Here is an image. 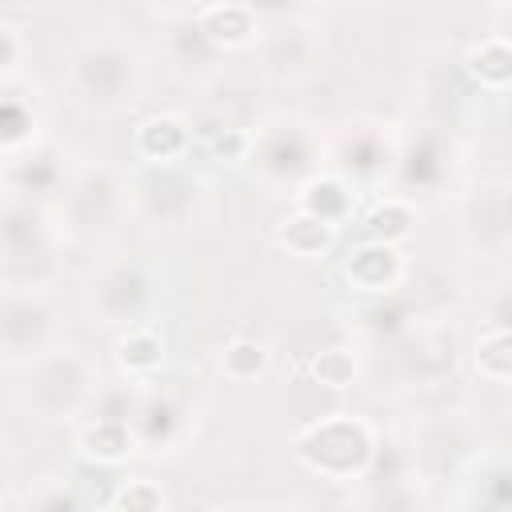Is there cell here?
Segmentation results:
<instances>
[{"label": "cell", "mask_w": 512, "mask_h": 512, "mask_svg": "<svg viewBox=\"0 0 512 512\" xmlns=\"http://www.w3.org/2000/svg\"><path fill=\"white\" fill-rule=\"evenodd\" d=\"M64 84L72 100L88 112H120L144 92V60L120 36H92L72 48Z\"/></svg>", "instance_id": "obj_1"}, {"label": "cell", "mask_w": 512, "mask_h": 512, "mask_svg": "<svg viewBox=\"0 0 512 512\" xmlns=\"http://www.w3.org/2000/svg\"><path fill=\"white\" fill-rule=\"evenodd\" d=\"M96 388L100 380L80 352L52 348L28 364L24 384L16 388V400L32 420L56 424V420H76L84 408H92Z\"/></svg>", "instance_id": "obj_2"}, {"label": "cell", "mask_w": 512, "mask_h": 512, "mask_svg": "<svg viewBox=\"0 0 512 512\" xmlns=\"http://www.w3.org/2000/svg\"><path fill=\"white\" fill-rule=\"evenodd\" d=\"M292 448L296 460L324 480H360L376 452V432L352 412H324L296 432Z\"/></svg>", "instance_id": "obj_3"}, {"label": "cell", "mask_w": 512, "mask_h": 512, "mask_svg": "<svg viewBox=\"0 0 512 512\" xmlns=\"http://www.w3.org/2000/svg\"><path fill=\"white\" fill-rule=\"evenodd\" d=\"M128 208L156 232H184L204 216V184L176 164H148L128 184Z\"/></svg>", "instance_id": "obj_4"}, {"label": "cell", "mask_w": 512, "mask_h": 512, "mask_svg": "<svg viewBox=\"0 0 512 512\" xmlns=\"http://www.w3.org/2000/svg\"><path fill=\"white\" fill-rule=\"evenodd\" d=\"M320 156H324V148H320L316 132L296 116L268 120L248 144L252 172L268 188H280V192H296L300 184H308L320 172Z\"/></svg>", "instance_id": "obj_5"}, {"label": "cell", "mask_w": 512, "mask_h": 512, "mask_svg": "<svg viewBox=\"0 0 512 512\" xmlns=\"http://www.w3.org/2000/svg\"><path fill=\"white\" fill-rule=\"evenodd\" d=\"M156 304V276L140 260H108L84 284V316L100 328L144 324Z\"/></svg>", "instance_id": "obj_6"}, {"label": "cell", "mask_w": 512, "mask_h": 512, "mask_svg": "<svg viewBox=\"0 0 512 512\" xmlns=\"http://www.w3.org/2000/svg\"><path fill=\"white\" fill-rule=\"evenodd\" d=\"M60 332V312L44 288H20L4 284V304H0V348L8 368H28L36 356L56 348Z\"/></svg>", "instance_id": "obj_7"}, {"label": "cell", "mask_w": 512, "mask_h": 512, "mask_svg": "<svg viewBox=\"0 0 512 512\" xmlns=\"http://www.w3.org/2000/svg\"><path fill=\"white\" fill-rule=\"evenodd\" d=\"M0 236H4V284H16L28 268L32 272L28 288H44L40 268L52 264V248H56V232L48 224L44 204L24 200V196H8Z\"/></svg>", "instance_id": "obj_8"}, {"label": "cell", "mask_w": 512, "mask_h": 512, "mask_svg": "<svg viewBox=\"0 0 512 512\" xmlns=\"http://www.w3.org/2000/svg\"><path fill=\"white\" fill-rule=\"evenodd\" d=\"M328 160L336 168V176H344L348 184H372L384 172L396 168L400 160V144L388 132V124L376 120H352L344 124L332 144H328Z\"/></svg>", "instance_id": "obj_9"}, {"label": "cell", "mask_w": 512, "mask_h": 512, "mask_svg": "<svg viewBox=\"0 0 512 512\" xmlns=\"http://www.w3.org/2000/svg\"><path fill=\"white\" fill-rule=\"evenodd\" d=\"M460 236L476 256H508L512 252V184L488 180L472 188L460 204Z\"/></svg>", "instance_id": "obj_10"}, {"label": "cell", "mask_w": 512, "mask_h": 512, "mask_svg": "<svg viewBox=\"0 0 512 512\" xmlns=\"http://www.w3.org/2000/svg\"><path fill=\"white\" fill-rule=\"evenodd\" d=\"M476 452V432L460 412H436L412 432V464L424 476H444Z\"/></svg>", "instance_id": "obj_11"}, {"label": "cell", "mask_w": 512, "mask_h": 512, "mask_svg": "<svg viewBox=\"0 0 512 512\" xmlns=\"http://www.w3.org/2000/svg\"><path fill=\"white\" fill-rule=\"evenodd\" d=\"M344 276L364 296H388L404 280V256L388 240H368L348 256Z\"/></svg>", "instance_id": "obj_12"}, {"label": "cell", "mask_w": 512, "mask_h": 512, "mask_svg": "<svg viewBox=\"0 0 512 512\" xmlns=\"http://www.w3.org/2000/svg\"><path fill=\"white\" fill-rule=\"evenodd\" d=\"M56 192H68L64 180V164L56 152L44 148H28L24 156L12 152L8 156V196H24V200H48Z\"/></svg>", "instance_id": "obj_13"}, {"label": "cell", "mask_w": 512, "mask_h": 512, "mask_svg": "<svg viewBox=\"0 0 512 512\" xmlns=\"http://www.w3.org/2000/svg\"><path fill=\"white\" fill-rule=\"evenodd\" d=\"M120 196H128V192H124V184L116 180L112 168H88V172H80L68 184V196L64 200H68V216L76 224L96 228V224H104L112 216V208L120 204Z\"/></svg>", "instance_id": "obj_14"}, {"label": "cell", "mask_w": 512, "mask_h": 512, "mask_svg": "<svg viewBox=\"0 0 512 512\" xmlns=\"http://www.w3.org/2000/svg\"><path fill=\"white\" fill-rule=\"evenodd\" d=\"M188 428V408L168 396V392H144L136 416H132V432H136V444H144L148 452H164L172 448Z\"/></svg>", "instance_id": "obj_15"}, {"label": "cell", "mask_w": 512, "mask_h": 512, "mask_svg": "<svg viewBox=\"0 0 512 512\" xmlns=\"http://www.w3.org/2000/svg\"><path fill=\"white\" fill-rule=\"evenodd\" d=\"M344 340V328H340V320L332 316V312H324V308H296L292 316H284V324H280V344L292 352V356H300V360H312L316 352H324V348H332V344H340Z\"/></svg>", "instance_id": "obj_16"}, {"label": "cell", "mask_w": 512, "mask_h": 512, "mask_svg": "<svg viewBox=\"0 0 512 512\" xmlns=\"http://www.w3.org/2000/svg\"><path fill=\"white\" fill-rule=\"evenodd\" d=\"M220 48L208 40V32L200 28L196 16H184V20H172L168 36H164V60L180 72V76H208L212 64H216Z\"/></svg>", "instance_id": "obj_17"}, {"label": "cell", "mask_w": 512, "mask_h": 512, "mask_svg": "<svg viewBox=\"0 0 512 512\" xmlns=\"http://www.w3.org/2000/svg\"><path fill=\"white\" fill-rule=\"evenodd\" d=\"M312 52H316V40H312V28L304 24H280L260 40V60L272 76H300L312 64Z\"/></svg>", "instance_id": "obj_18"}, {"label": "cell", "mask_w": 512, "mask_h": 512, "mask_svg": "<svg viewBox=\"0 0 512 512\" xmlns=\"http://www.w3.org/2000/svg\"><path fill=\"white\" fill-rule=\"evenodd\" d=\"M116 368H120V376L124 380H140V384H148L160 368H164V340H160V332L156 328H148V324H132L120 340H116Z\"/></svg>", "instance_id": "obj_19"}, {"label": "cell", "mask_w": 512, "mask_h": 512, "mask_svg": "<svg viewBox=\"0 0 512 512\" xmlns=\"http://www.w3.org/2000/svg\"><path fill=\"white\" fill-rule=\"evenodd\" d=\"M196 20H200V28L208 32V40H212L220 52L256 40V16H252V4H244V0L208 4L204 12H196Z\"/></svg>", "instance_id": "obj_20"}, {"label": "cell", "mask_w": 512, "mask_h": 512, "mask_svg": "<svg viewBox=\"0 0 512 512\" xmlns=\"http://www.w3.org/2000/svg\"><path fill=\"white\" fill-rule=\"evenodd\" d=\"M396 168H400V176H404L408 188H424V192H432V188L448 176L452 160H448L440 136H420V140H412L408 148H400Z\"/></svg>", "instance_id": "obj_21"}, {"label": "cell", "mask_w": 512, "mask_h": 512, "mask_svg": "<svg viewBox=\"0 0 512 512\" xmlns=\"http://www.w3.org/2000/svg\"><path fill=\"white\" fill-rule=\"evenodd\" d=\"M296 208L300 212H312V216H320V220H328V224H340L348 212H352V188H348V180L344 176H312L308 184H300L296 188Z\"/></svg>", "instance_id": "obj_22"}, {"label": "cell", "mask_w": 512, "mask_h": 512, "mask_svg": "<svg viewBox=\"0 0 512 512\" xmlns=\"http://www.w3.org/2000/svg\"><path fill=\"white\" fill-rule=\"evenodd\" d=\"M332 236H336V224H328V220H320L312 212H300V208H296V216H288L276 228V244L288 248V256H296V260L324 256L332 248Z\"/></svg>", "instance_id": "obj_23"}, {"label": "cell", "mask_w": 512, "mask_h": 512, "mask_svg": "<svg viewBox=\"0 0 512 512\" xmlns=\"http://www.w3.org/2000/svg\"><path fill=\"white\" fill-rule=\"evenodd\" d=\"M76 444H80L84 456H92V460H100V464H120V460L136 448V432H132V424L92 416V420L80 428Z\"/></svg>", "instance_id": "obj_24"}, {"label": "cell", "mask_w": 512, "mask_h": 512, "mask_svg": "<svg viewBox=\"0 0 512 512\" xmlns=\"http://www.w3.org/2000/svg\"><path fill=\"white\" fill-rule=\"evenodd\" d=\"M464 68H468V76H472L480 88H492V92L512 88V40H500V36L480 40V44L468 52Z\"/></svg>", "instance_id": "obj_25"}, {"label": "cell", "mask_w": 512, "mask_h": 512, "mask_svg": "<svg viewBox=\"0 0 512 512\" xmlns=\"http://www.w3.org/2000/svg\"><path fill=\"white\" fill-rule=\"evenodd\" d=\"M188 144V132L176 116H148L136 128V152L148 164H172V156H180Z\"/></svg>", "instance_id": "obj_26"}, {"label": "cell", "mask_w": 512, "mask_h": 512, "mask_svg": "<svg viewBox=\"0 0 512 512\" xmlns=\"http://www.w3.org/2000/svg\"><path fill=\"white\" fill-rule=\"evenodd\" d=\"M472 364L484 380L512 384V328H488L472 348Z\"/></svg>", "instance_id": "obj_27"}, {"label": "cell", "mask_w": 512, "mask_h": 512, "mask_svg": "<svg viewBox=\"0 0 512 512\" xmlns=\"http://www.w3.org/2000/svg\"><path fill=\"white\" fill-rule=\"evenodd\" d=\"M308 368H312V380L324 384V388H332V392L356 384V376H360V360H356V352L344 340L332 344V348H324V352H316L308 360Z\"/></svg>", "instance_id": "obj_28"}, {"label": "cell", "mask_w": 512, "mask_h": 512, "mask_svg": "<svg viewBox=\"0 0 512 512\" xmlns=\"http://www.w3.org/2000/svg\"><path fill=\"white\" fill-rule=\"evenodd\" d=\"M264 368H268V348H264L260 340L236 336V340L220 352V372H224L228 380H256Z\"/></svg>", "instance_id": "obj_29"}, {"label": "cell", "mask_w": 512, "mask_h": 512, "mask_svg": "<svg viewBox=\"0 0 512 512\" xmlns=\"http://www.w3.org/2000/svg\"><path fill=\"white\" fill-rule=\"evenodd\" d=\"M468 500L488 504V508H512V460H488L476 472Z\"/></svg>", "instance_id": "obj_30"}, {"label": "cell", "mask_w": 512, "mask_h": 512, "mask_svg": "<svg viewBox=\"0 0 512 512\" xmlns=\"http://www.w3.org/2000/svg\"><path fill=\"white\" fill-rule=\"evenodd\" d=\"M412 224H416L412 204H408V200H400V196H388V200H384V204H376V208H372V216H368L372 240H388V244L404 240V236L412 232Z\"/></svg>", "instance_id": "obj_31"}, {"label": "cell", "mask_w": 512, "mask_h": 512, "mask_svg": "<svg viewBox=\"0 0 512 512\" xmlns=\"http://www.w3.org/2000/svg\"><path fill=\"white\" fill-rule=\"evenodd\" d=\"M28 128H36V112H32V104L24 108L20 96H16V84H4V152H8V156L20 152V148L32 140Z\"/></svg>", "instance_id": "obj_32"}, {"label": "cell", "mask_w": 512, "mask_h": 512, "mask_svg": "<svg viewBox=\"0 0 512 512\" xmlns=\"http://www.w3.org/2000/svg\"><path fill=\"white\" fill-rule=\"evenodd\" d=\"M112 504H116V508H132V512H136V508L148 512V508H164L168 500H164V492H160L156 484H148V480H132Z\"/></svg>", "instance_id": "obj_33"}, {"label": "cell", "mask_w": 512, "mask_h": 512, "mask_svg": "<svg viewBox=\"0 0 512 512\" xmlns=\"http://www.w3.org/2000/svg\"><path fill=\"white\" fill-rule=\"evenodd\" d=\"M72 504H76V496H72L68 480H56V476H52V488L28 492V500H24V508H72Z\"/></svg>", "instance_id": "obj_34"}, {"label": "cell", "mask_w": 512, "mask_h": 512, "mask_svg": "<svg viewBox=\"0 0 512 512\" xmlns=\"http://www.w3.org/2000/svg\"><path fill=\"white\" fill-rule=\"evenodd\" d=\"M488 324H492V328H512V284L500 288V292L488 300Z\"/></svg>", "instance_id": "obj_35"}, {"label": "cell", "mask_w": 512, "mask_h": 512, "mask_svg": "<svg viewBox=\"0 0 512 512\" xmlns=\"http://www.w3.org/2000/svg\"><path fill=\"white\" fill-rule=\"evenodd\" d=\"M4 84L8 80H16V72H20V28H4Z\"/></svg>", "instance_id": "obj_36"}, {"label": "cell", "mask_w": 512, "mask_h": 512, "mask_svg": "<svg viewBox=\"0 0 512 512\" xmlns=\"http://www.w3.org/2000/svg\"><path fill=\"white\" fill-rule=\"evenodd\" d=\"M156 12H164L168 20H184V16H196L208 8V0H148Z\"/></svg>", "instance_id": "obj_37"}]
</instances>
